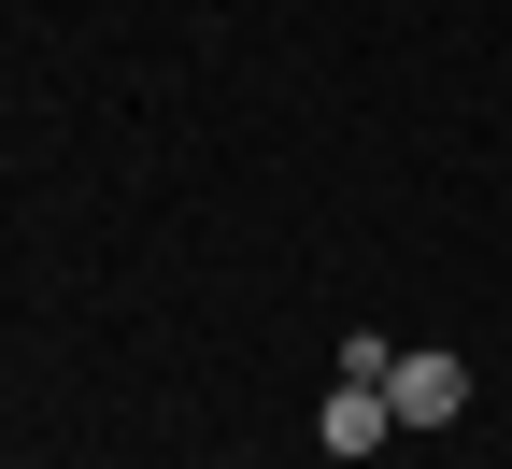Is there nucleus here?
<instances>
[{
  "label": "nucleus",
  "mask_w": 512,
  "mask_h": 469,
  "mask_svg": "<svg viewBox=\"0 0 512 469\" xmlns=\"http://www.w3.org/2000/svg\"><path fill=\"white\" fill-rule=\"evenodd\" d=\"M384 413H399L413 441H427V427H456V413H470V356H441V342H399V370H384Z\"/></svg>",
  "instance_id": "f257e3e1"
},
{
  "label": "nucleus",
  "mask_w": 512,
  "mask_h": 469,
  "mask_svg": "<svg viewBox=\"0 0 512 469\" xmlns=\"http://www.w3.org/2000/svg\"><path fill=\"white\" fill-rule=\"evenodd\" d=\"M313 441H328V455H384V441H399V413H384V384H328V413H313Z\"/></svg>",
  "instance_id": "f03ea898"
},
{
  "label": "nucleus",
  "mask_w": 512,
  "mask_h": 469,
  "mask_svg": "<svg viewBox=\"0 0 512 469\" xmlns=\"http://www.w3.org/2000/svg\"><path fill=\"white\" fill-rule=\"evenodd\" d=\"M200 469H228V455H200Z\"/></svg>",
  "instance_id": "7ed1b4c3"
}]
</instances>
